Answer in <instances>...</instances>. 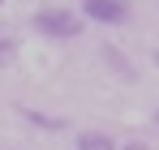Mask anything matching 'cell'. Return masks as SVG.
Listing matches in <instances>:
<instances>
[{
  "label": "cell",
  "instance_id": "3",
  "mask_svg": "<svg viewBox=\"0 0 159 150\" xmlns=\"http://www.w3.org/2000/svg\"><path fill=\"white\" fill-rule=\"evenodd\" d=\"M73 150H116V142L107 133H78V146Z\"/></svg>",
  "mask_w": 159,
  "mask_h": 150
},
{
  "label": "cell",
  "instance_id": "6",
  "mask_svg": "<svg viewBox=\"0 0 159 150\" xmlns=\"http://www.w3.org/2000/svg\"><path fill=\"white\" fill-rule=\"evenodd\" d=\"M155 125H159V112H155Z\"/></svg>",
  "mask_w": 159,
  "mask_h": 150
},
{
  "label": "cell",
  "instance_id": "4",
  "mask_svg": "<svg viewBox=\"0 0 159 150\" xmlns=\"http://www.w3.org/2000/svg\"><path fill=\"white\" fill-rule=\"evenodd\" d=\"M13 51H17L13 39H0V64H9V60H13Z\"/></svg>",
  "mask_w": 159,
  "mask_h": 150
},
{
  "label": "cell",
  "instance_id": "5",
  "mask_svg": "<svg viewBox=\"0 0 159 150\" xmlns=\"http://www.w3.org/2000/svg\"><path fill=\"white\" fill-rule=\"evenodd\" d=\"M116 150H146L142 142H125V146H116Z\"/></svg>",
  "mask_w": 159,
  "mask_h": 150
},
{
  "label": "cell",
  "instance_id": "2",
  "mask_svg": "<svg viewBox=\"0 0 159 150\" xmlns=\"http://www.w3.org/2000/svg\"><path fill=\"white\" fill-rule=\"evenodd\" d=\"M82 17L99 26H125L129 22V4L125 0H82Z\"/></svg>",
  "mask_w": 159,
  "mask_h": 150
},
{
  "label": "cell",
  "instance_id": "1",
  "mask_svg": "<svg viewBox=\"0 0 159 150\" xmlns=\"http://www.w3.org/2000/svg\"><path fill=\"white\" fill-rule=\"evenodd\" d=\"M34 30L39 34H48V39H78L82 34V17L73 9H39L34 13Z\"/></svg>",
  "mask_w": 159,
  "mask_h": 150
}]
</instances>
